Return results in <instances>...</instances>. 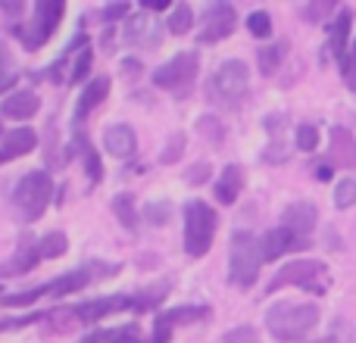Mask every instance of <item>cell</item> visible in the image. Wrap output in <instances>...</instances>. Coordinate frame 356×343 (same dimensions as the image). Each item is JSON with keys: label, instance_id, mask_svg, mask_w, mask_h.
<instances>
[{"label": "cell", "instance_id": "obj_31", "mask_svg": "<svg viewBox=\"0 0 356 343\" xmlns=\"http://www.w3.org/2000/svg\"><path fill=\"white\" fill-rule=\"evenodd\" d=\"M319 147V128L316 125H297V150L309 153Z\"/></svg>", "mask_w": 356, "mask_h": 343}, {"label": "cell", "instance_id": "obj_18", "mask_svg": "<svg viewBox=\"0 0 356 343\" xmlns=\"http://www.w3.org/2000/svg\"><path fill=\"white\" fill-rule=\"evenodd\" d=\"M106 94H110V78H106V75H97V78H94L91 85H88L85 91H81L79 106H75V119H85L88 112L94 110V106L104 103Z\"/></svg>", "mask_w": 356, "mask_h": 343}, {"label": "cell", "instance_id": "obj_11", "mask_svg": "<svg viewBox=\"0 0 356 343\" xmlns=\"http://www.w3.org/2000/svg\"><path fill=\"white\" fill-rule=\"evenodd\" d=\"M309 240H303V237H297L291 228H284V225H278V228H272V231H266L263 237H259V250H263V259H278V256H284L288 250H294V246H307Z\"/></svg>", "mask_w": 356, "mask_h": 343}, {"label": "cell", "instance_id": "obj_39", "mask_svg": "<svg viewBox=\"0 0 356 343\" xmlns=\"http://www.w3.org/2000/svg\"><path fill=\"white\" fill-rule=\"evenodd\" d=\"M122 16H129V3H113L104 10V19L106 22H119Z\"/></svg>", "mask_w": 356, "mask_h": 343}, {"label": "cell", "instance_id": "obj_15", "mask_svg": "<svg viewBox=\"0 0 356 343\" xmlns=\"http://www.w3.org/2000/svg\"><path fill=\"white\" fill-rule=\"evenodd\" d=\"M163 37V28L160 22H154L150 16H138L125 25V41L129 44H138V47H156Z\"/></svg>", "mask_w": 356, "mask_h": 343}, {"label": "cell", "instance_id": "obj_42", "mask_svg": "<svg viewBox=\"0 0 356 343\" xmlns=\"http://www.w3.org/2000/svg\"><path fill=\"white\" fill-rule=\"evenodd\" d=\"M0 6H3L6 12H22V3H13V0H3Z\"/></svg>", "mask_w": 356, "mask_h": 343}, {"label": "cell", "instance_id": "obj_36", "mask_svg": "<svg viewBox=\"0 0 356 343\" xmlns=\"http://www.w3.org/2000/svg\"><path fill=\"white\" fill-rule=\"evenodd\" d=\"M85 162H88V178H91L94 184L104 178V166H100V156L94 153V150H85Z\"/></svg>", "mask_w": 356, "mask_h": 343}, {"label": "cell", "instance_id": "obj_3", "mask_svg": "<svg viewBox=\"0 0 356 343\" xmlns=\"http://www.w3.org/2000/svg\"><path fill=\"white\" fill-rule=\"evenodd\" d=\"M216 237V212L203 200H191L184 206V250L188 256L200 259L209 253Z\"/></svg>", "mask_w": 356, "mask_h": 343}, {"label": "cell", "instance_id": "obj_4", "mask_svg": "<svg viewBox=\"0 0 356 343\" xmlns=\"http://www.w3.org/2000/svg\"><path fill=\"white\" fill-rule=\"evenodd\" d=\"M259 265H263V250L250 234H234L232 240V259H228V281L234 287L247 290L257 284Z\"/></svg>", "mask_w": 356, "mask_h": 343}, {"label": "cell", "instance_id": "obj_6", "mask_svg": "<svg viewBox=\"0 0 356 343\" xmlns=\"http://www.w3.org/2000/svg\"><path fill=\"white\" fill-rule=\"evenodd\" d=\"M325 262L322 259H294V262H288L282 271H278L275 278L269 281V294H275V290L282 287H307V290H322L319 278H325Z\"/></svg>", "mask_w": 356, "mask_h": 343}, {"label": "cell", "instance_id": "obj_5", "mask_svg": "<svg viewBox=\"0 0 356 343\" xmlns=\"http://www.w3.org/2000/svg\"><path fill=\"white\" fill-rule=\"evenodd\" d=\"M50 194H54V181H50L47 172L38 169V172L22 175V181L13 190V203H16V209L22 212L25 221H35V219H41L44 209H47Z\"/></svg>", "mask_w": 356, "mask_h": 343}, {"label": "cell", "instance_id": "obj_19", "mask_svg": "<svg viewBox=\"0 0 356 343\" xmlns=\"http://www.w3.org/2000/svg\"><path fill=\"white\" fill-rule=\"evenodd\" d=\"M350 22H353V12L350 10H341L338 19L332 25V41H328V50H332L338 60H344L350 50H347V37H350Z\"/></svg>", "mask_w": 356, "mask_h": 343}, {"label": "cell", "instance_id": "obj_29", "mask_svg": "<svg viewBox=\"0 0 356 343\" xmlns=\"http://www.w3.org/2000/svg\"><path fill=\"white\" fill-rule=\"evenodd\" d=\"M247 28H250L253 37H269L272 35V16L266 10H253L247 16Z\"/></svg>", "mask_w": 356, "mask_h": 343}, {"label": "cell", "instance_id": "obj_2", "mask_svg": "<svg viewBox=\"0 0 356 343\" xmlns=\"http://www.w3.org/2000/svg\"><path fill=\"white\" fill-rule=\"evenodd\" d=\"M247 87H250V72H247V62L241 60H225L216 75L207 81V97L219 106H238L244 100Z\"/></svg>", "mask_w": 356, "mask_h": 343}, {"label": "cell", "instance_id": "obj_20", "mask_svg": "<svg viewBox=\"0 0 356 343\" xmlns=\"http://www.w3.org/2000/svg\"><path fill=\"white\" fill-rule=\"evenodd\" d=\"M91 271H94V265H91V269H79V271H72V275L60 278V281L47 284V287H50V296H66V294H75V290H81V287H85V284L94 278Z\"/></svg>", "mask_w": 356, "mask_h": 343}, {"label": "cell", "instance_id": "obj_32", "mask_svg": "<svg viewBox=\"0 0 356 343\" xmlns=\"http://www.w3.org/2000/svg\"><path fill=\"white\" fill-rule=\"evenodd\" d=\"M169 212H172V206H169L166 200H156V203H144V219H147L150 225H166Z\"/></svg>", "mask_w": 356, "mask_h": 343}, {"label": "cell", "instance_id": "obj_45", "mask_svg": "<svg viewBox=\"0 0 356 343\" xmlns=\"http://www.w3.org/2000/svg\"><path fill=\"white\" fill-rule=\"evenodd\" d=\"M319 343H341V340H334V337H325V340H319Z\"/></svg>", "mask_w": 356, "mask_h": 343}, {"label": "cell", "instance_id": "obj_38", "mask_svg": "<svg viewBox=\"0 0 356 343\" xmlns=\"http://www.w3.org/2000/svg\"><path fill=\"white\" fill-rule=\"evenodd\" d=\"M209 178V166L207 162H197L194 169H188V184H203Z\"/></svg>", "mask_w": 356, "mask_h": 343}, {"label": "cell", "instance_id": "obj_40", "mask_svg": "<svg viewBox=\"0 0 356 343\" xmlns=\"http://www.w3.org/2000/svg\"><path fill=\"white\" fill-rule=\"evenodd\" d=\"M328 10H332V6H328V3L303 6V16H307V19H313V22H319V19H322V16H325V12H328Z\"/></svg>", "mask_w": 356, "mask_h": 343}, {"label": "cell", "instance_id": "obj_28", "mask_svg": "<svg viewBox=\"0 0 356 343\" xmlns=\"http://www.w3.org/2000/svg\"><path fill=\"white\" fill-rule=\"evenodd\" d=\"M334 206L338 209H350L356 206V178H344L334 187Z\"/></svg>", "mask_w": 356, "mask_h": 343}, {"label": "cell", "instance_id": "obj_17", "mask_svg": "<svg viewBox=\"0 0 356 343\" xmlns=\"http://www.w3.org/2000/svg\"><path fill=\"white\" fill-rule=\"evenodd\" d=\"M241 187H244V172H241V166H225L219 175V181H216V200L222 203V206H232L234 200H238Z\"/></svg>", "mask_w": 356, "mask_h": 343}, {"label": "cell", "instance_id": "obj_24", "mask_svg": "<svg viewBox=\"0 0 356 343\" xmlns=\"http://www.w3.org/2000/svg\"><path fill=\"white\" fill-rule=\"evenodd\" d=\"M66 250H69V240H66V234H60V231L44 234V237L38 240V253H41V259H60Z\"/></svg>", "mask_w": 356, "mask_h": 343}, {"label": "cell", "instance_id": "obj_25", "mask_svg": "<svg viewBox=\"0 0 356 343\" xmlns=\"http://www.w3.org/2000/svg\"><path fill=\"white\" fill-rule=\"evenodd\" d=\"M284 44H269V47H263L257 53V60H259V72L263 75H272L278 66H282V60H284Z\"/></svg>", "mask_w": 356, "mask_h": 343}, {"label": "cell", "instance_id": "obj_34", "mask_svg": "<svg viewBox=\"0 0 356 343\" xmlns=\"http://www.w3.org/2000/svg\"><path fill=\"white\" fill-rule=\"evenodd\" d=\"M91 56H94V50L91 47H85L79 53V60H75V66H72V72H69V81H81L88 75V69H91Z\"/></svg>", "mask_w": 356, "mask_h": 343}, {"label": "cell", "instance_id": "obj_16", "mask_svg": "<svg viewBox=\"0 0 356 343\" xmlns=\"http://www.w3.org/2000/svg\"><path fill=\"white\" fill-rule=\"evenodd\" d=\"M131 300L129 296H106V300H94V303H81V306H75V315H79L85 325H97L104 315L116 312V309H129Z\"/></svg>", "mask_w": 356, "mask_h": 343}, {"label": "cell", "instance_id": "obj_13", "mask_svg": "<svg viewBox=\"0 0 356 343\" xmlns=\"http://www.w3.org/2000/svg\"><path fill=\"white\" fill-rule=\"evenodd\" d=\"M38 144V135L31 128H13L3 135V144H0V166L10 160H19V156L31 153Z\"/></svg>", "mask_w": 356, "mask_h": 343}, {"label": "cell", "instance_id": "obj_26", "mask_svg": "<svg viewBox=\"0 0 356 343\" xmlns=\"http://www.w3.org/2000/svg\"><path fill=\"white\" fill-rule=\"evenodd\" d=\"M194 25V12H191L188 3H178L172 12H169V31L172 35H184V31Z\"/></svg>", "mask_w": 356, "mask_h": 343}, {"label": "cell", "instance_id": "obj_37", "mask_svg": "<svg viewBox=\"0 0 356 343\" xmlns=\"http://www.w3.org/2000/svg\"><path fill=\"white\" fill-rule=\"evenodd\" d=\"M225 343H257V331H253V328H238V331H228Z\"/></svg>", "mask_w": 356, "mask_h": 343}, {"label": "cell", "instance_id": "obj_12", "mask_svg": "<svg viewBox=\"0 0 356 343\" xmlns=\"http://www.w3.org/2000/svg\"><path fill=\"white\" fill-rule=\"evenodd\" d=\"M104 147L110 150L116 160H131L138 150V137H135V128L125 122L119 125H110V128L104 131Z\"/></svg>", "mask_w": 356, "mask_h": 343}, {"label": "cell", "instance_id": "obj_8", "mask_svg": "<svg viewBox=\"0 0 356 343\" xmlns=\"http://www.w3.org/2000/svg\"><path fill=\"white\" fill-rule=\"evenodd\" d=\"M63 12H66V6H63L60 0H41V3L35 6V22H31V31L25 35V47L29 50L41 47V44L56 31Z\"/></svg>", "mask_w": 356, "mask_h": 343}, {"label": "cell", "instance_id": "obj_41", "mask_svg": "<svg viewBox=\"0 0 356 343\" xmlns=\"http://www.w3.org/2000/svg\"><path fill=\"white\" fill-rule=\"evenodd\" d=\"M316 178H319V181H328V178H332V166H319L316 169Z\"/></svg>", "mask_w": 356, "mask_h": 343}, {"label": "cell", "instance_id": "obj_27", "mask_svg": "<svg viewBox=\"0 0 356 343\" xmlns=\"http://www.w3.org/2000/svg\"><path fill=\"white\" fill-rule=\"evenodd\" d=\"M194 128H197V135H203L207 141H213V144H219L222 137H225V128H222V122L216 116H200Z\"/></svg>", "mask_w": 356, "mask_h": 343}, {"label": "cell", "instance_id": "obj_43", "mask_svg": "<svg viewBox=\"0 0 356 343\" xmlns=\"http://www.w3.org/2000/svg\"><path fill=\"white\" fill-rule=\"evenodd\" d=\"M144 6H150V10H169L166 0H154V3H144Z\"/></svg>", "mask_w": 356, "mask_h": 343}, {"label": "cell", "instance_id": "obj_9", "mask_svg": "<svg viewBox=\"0 0 356 343\" xmlns=\"http://www.w3.org/2000/svg\"><path fill=\"white\" fill-rule=\"evenodd\" d=\"M234 25H238V16H234L232 6L228 3H213L207 10V28H200L197 41L200 44H216V41H222V37L232 35Z\"/></svg>", "mask_w": 356, "mask_h": 343}, {"label": "cell", "instance_id": "obj_30", "mask_svg": "<svg viewBox=\"0 0 356 343\" xmlns=\"http://www.w3.org/2000/svg\"><path fill=\"white\" fill-rule=\"evenodd\" d=\"M41 259V253H25V250H19L16 256L10 259V262H3L0 265V275H10V271H29L31 265Z\"/></svg>", "mask_w": 356, "mask_h": 343}, {"label": "cell", "instance_id": "obj_33", "mask_svg": "<svg viewBox=\"0 0 356 343\" xmlns=\"http://www.w3.org/2000/svg\"><path fill=\"white\" fill-rule=\"evenodd\" d=\"M181 153H184V131H175L172 135V141L163 147V153H160V162H166V166H172V162L181 160Z\"/></svg>", "mask_w": 356, "mask_h": 343}, {"label": "cell", "instance_id": "obj_1", "mask_svg": "<svg viewBox=\"0 0 356 343\" xmlns=\"http://www.w3.org/2000/svg\"><path fill=\"white\" fill-rule=\"evenodd\" d=\"M269 331L275 340L294 343L303 340L316 325H319V306L313 303H303V306H291V303H278L269 309Z\"/></svg>", "mask_w": 356, "mask_h": 343}, {"label": "cell", "instance_id": "obj_22", "mask_svg": "<svg viewBox=\"0 0 356 343\" xmlns=\"http://www.w3.org/2000/svg\"><path fill=\"white\" fill-rule=\"evenodd\" d=\"M207 309L203 306H175V309H169V312H163L156 321H163V325H194V321H200V319H207Z\"/></svg>", "mask_w": 356, "mask_h": 343}, {"label": "cell", "instance_id": "obj_10", "mask_svg": "<svg viewBox=\"0 0 356 343\" xmlns=\"http://www.w3.org/2000/svg\"><path fill=\"white\" fill-rule=\"evenodd\" d=\"M316 221H319V212H316V206L313 203H307V200L291 203V206L284 209V215H282V225L291 228V231H294L297 237H303V240H309Z\"/></svg>", "mask_w": 356, "mask_h": 343}, {"label": "cell", "instance_id": "obj_7", "mask_svg": "<svg viewBox=\"0 0 356 343\" xmlns=\"http://www.w3.org/2000/svg\"><path fill=\"white\" fill-rule=\"evenodd\" d=\"M197 69H200V56L197 50H184V53H175L169 62H163L154 72V85L166 87V91H175V87H184L194 81Z\"/></svg>", "mask_w": 356, "mask_h": 343}, {"label": "cell", "instance_id": "obj_44", "mask_svg": "<svg viewBox=\"0 0 356 343\" xmlns=\"http://www.w3.org/2000/svg\"><path fill=\"white\" fill-rule=\"evenodd\" d=\"M3 62H6V47H3V41H0V69H3Z\"/></svg>", "mask_w": 356, "mask_h": 343}, {"label": "cell", "instance_id": "obj_14", "mask_svg": "<svg viewBox=\"0 0 356 343\" xmlns=\"http://www.w3.org/2000/svg\"><path fill=\"white\" fill-rule=\"evenodd\" d=\"M38 106H41V100H38L35 91H13V94H6V97H3L0 110H3L6 119H16V122H22V119L35 116Z\"/></svg>", "mask_w": 356, "mask_h": 343}, {"label": "cell", "instance_id": "obj_23", "mask_svg": "<svg viewBox=\"0 0 356 343\" xmlns=\"http://www.w3.org/2000/svg\"><path fill=\"white\" fill-rule=\"evenodd\" d=\"M113 212H116V219L122 221L129 231L138 228V206H135V196L131 194H119L116 200H113Z\"/></svg>", "mask_w": 356, "mask_h": 343}, {"label": "cell", "instance_id": "obj_35", "mask_svg": "<svg viewBox=\"0 0 356 343\" xmlns=\"http://www.w3.org/2000/svg\"><path fill=\"white\" fill-rule=\"evenodd\" d=\"M341 72H344V81L350 91H356V44L350 47V53L341 60Z\"/></svg>", "mask_w": 356, "mask_h": 343}, {"label": "cell", "instance_id": "obj_21", "mask_svg": "<svg viewBox=\"0 0 356 343\" xmlns=\"http://www.w3.org/2000/svg\"><path fill=\"white\" fill-rule=\"evenodd\" d=\"M332 150H334V160H338L341 166H353L356 162V141L350 137V131L334 128L332 131Z\"/></svg>", "mask_w": 356, "mask_h": 343}]
</instances>
